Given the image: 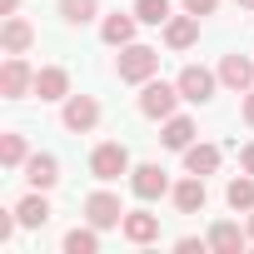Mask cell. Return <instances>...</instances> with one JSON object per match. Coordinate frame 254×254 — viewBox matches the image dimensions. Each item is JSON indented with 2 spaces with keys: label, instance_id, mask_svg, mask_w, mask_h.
I'll return each instance as SVG.
<instances>
[{
  "label": "cell",
  "instance_id": "1",
  "mask_svg": "<svg viewBox=\"0 0 254 254\" xmlns=\"http://www.w3.org/2000/svg\"><path fill=\"white\" fill-rule=\"evenodd\" d=\"M120 80H130V85H145V80H155V70H160V50H150V45H120Z\"/></svg>",
  "mask_w": 254,
  "mask_h": 254
},
{
  "label": "cell",
  "instance_id": "2",
  "mask_svg": "<svg viewBox=\"0 0 254 254\" xmlns=\"http://www.w3.org/2000/svg\"><path fill=\"white\" fill-rule=\"evenodd\" d=\"M135 165H130V150H125L120 140H105V145H95V155H90V175L95 180H120V175H130Z\"/></svg>",
  "mask_w": 254,
  "mask_h": 254
},
{
  "label": "cell",
  "instance_id": "3",
  "mask_svg": "<svg viewBox=\"0 0 254 254\" xmlns=\"http://www.w3.org/2000/svg\"><path fill=\"white\" fill-rule=\"evenodd\" d=\"M180 100H185V95H180V85H165V80H145V95H140V115H150V120H170Z\"/></svg>",
  "mask_w": 254,
  "mask_h": 254
},
{
  "label": "cell",
  "instance_id": "4",
  "mask_svg": "<svg viewBox=\"0 0 254 254\" xmlns=\"http://www.w3.org/2000/svg\"><path fill=\"white\" fill-rule=\"evenodd\" d=\"M85 219H90L95 229H115V224H125V204H120V194L95 190V194L85 199Z\"/></svg>",
  "mask_w": 254,
  "mask_h": 254
},
{
  "label": "cell",
  "instance_id": "5",
  "mask_svg": "<svg viewBox=\"0 0 254 254\" xmlns=\"http://www.w3.org/2000/svg\"><path fill=\"white\" fill-rule=\"evenodd\" d=\"M30 90H35V70L20 55H10L5 65H0V95H5V100H25Z\"/></svg>",
  "mask_w": 254,
  "mask_h": 254
},
{
  "label": "cell",
  "instance_id": "6",
  "mask_svg": "<svg viewBox=\"0 0 254 254\" xmlns=\"http://www.w3.org/2000/svg\"><path fill=\"white\" fill-rule=\"evenodd\" d=\"M60 120H65V130H75V135L95 130V125H100V105H95V95H70Z\"/></svg>",
  "mask_w": 254,
  "mask_h": 254
},
{
  "label": "cell",
  "instance_id": "7",
  "mask_svg": "<svg viewBox=\"0 0 254 254\" xmlns=\"http://www.w3.org/2000/svg\"><path fill=\"white\" fill-rule=\"evenodd\" d=\"M175 85H180V95H185L190 105H204V100H214V75H209L204 65H185Z\"/></svg>",
  "mask_w": 254,
  "mask_h": 254
},
{
  "label": "cell",
  "instance_id": "8",
  "mask_svg": "<svg viewBox=\"0 0 254 254\" xmlns=\"http://www.w3.org/2000/svg\"><path fill=\"white\" fill-rule=\"evenodd\" d=\"M130 190H135L140 199H160V194H170V175H165L160 165H135V170H130Z\"/></svg>",
  "mask_w": 254,
  "mask_h": 254
},
{
  "label": "cell",
  "instance_id": "9",
  "mask_svg": "<svg viewBox=\"0 0 254 254\" xmlns=\"http://www.w3.org/2000/svg\"><path fill=\"white\" fill-rule=\"evenodd\" d=\"M194 40H199V15L185 10V15H170V20H165V45H170V50H190Z\"/></svg>",
  "mask_w": 254,
  "mask_h": 254
},
{
  "label": "cell",
  "instance_id": "10",
  "mask_svg": "<svg viewBox=\"0 0 254 254\" xmlns=\"http://www.w3.org/2000/svg\"><path fill=\"white\" fill-rule=\"evenodd\" d=\"M170 194H175V209H180V214H199V209H204V199H209V190H204V175H190V180H180Z\"/></svg>",
  "mask_w": 254,
  "mask_h": 254
},
{
  "label": "cell",
  "instance_id": "11",
  "mask_svg": "<svg viewBox=\"0 0 254 254\" xmlns=\"http://www.w3.org/2000/svg\"><path fill=\"white\" fill-rule=\"evenodd\" d=\"M125 239L130 244H150L155 234H160V214H150V209H125Z\"/></svg>",
  "mask_w": 254,
  "mask_h": 254
},
{
  "label": "cell",
  "instance_id": "12",
  "mask_svg": "<svg viewBox=\"0 0 254 254\" xmlns=\"http://www.w3.org/2000/svg\"><path fill=\"white\" fill-rule=\"evenodd\" d=\"M0 45H5V55H25V50L35 45V30H30V20H20V15H5V25H0Z\"/></svg>",
  "mask_w": 254,
  "mask_h": 254
},
{
  "label": "cell",
  "instance_id": "13",
  "mask_svg": "<svg viewBox=\"0 0 254 254\" xmlns=\"http://www.w3.org/2000/svg\"><path fill=\"white\" fill-rule=\"evenodd\" d=\"M219 80L244 95V90L254 85V60H249V55H224V60H219Z\"/></svg>",
  "mask_w": 254,
  "mask_h": 254
},
{
  "label": "cell",
  "instance_id": "14",
  "mask_svg": "<svg viewBox=\"0 0 254 254\" xmlns=\"http://www.w3.org/2000/svg\"><path fill=\"white\" fill-rule=\"evenodd\" d=\"M35 95H40V100H70V75H65L60 65L35 70Z\"/></svg>",
  "mask_w": 254,
  "mask_h": 254
},
{
  "label": "cell",
  "instance_id": "15",
  "mask_svg": "<svg viewBox=\"0 0 254 254\" xmlns=\"http://www.w3.org/2000/svg\"><path fill=\"white\" fill-rule=\"evenodd\" d=\"M244 239H249V229H239V224L219 219V224L209 229V239H204V244H209L214 254H239V249H244Z\"/></svg>",
  "mask_w": 254,
  "mask_h": 254
},
{
  "label": "cell",
  "instance_id": "16",
  "mask_svg": "<svg viewBox=\"0 0 254 254\" xmlns=\"http://www.w3.org/2000/svg\"><path fill=\"white\" fill-rule=\"evenodd\" d=\"M135 20H140V15H120V10L105 15V20H100V40H105V45H135Z\"/></svg>",
  "mask_w": 254,
  "mask_h": 254
},
{
  "label": "cell",
  "instance_id": "17",
  "mask_svg": "<svg viewBox=\"0 0 254 254\" xmlns=\"http://www.w3.org/2000/svg\"><path fill=\"white\" fill-rule=\"evenodd\" d=\"M25 180H30V190H50L60 180V160L55 155H30L25 160Z\"/></svg>",
  "mask_w": 254,
  "mask_h": 254
},
{
  "label": "cell",
  "instance_id": "18",
  "mask_svg": "<svg viewBox=\"0 0 254 254\" xmlns=\"http://www.w3.org/2000/svg\"><path fill=\"white\" fill-rule=\"evenodd\" d=\"M160 140H165V150H180V155H185V150L194 145V120H190V115H170Z\"/></svg>",
  "mask_w": 254,
  "mask_h": 254
},
{
  "label": "cell",
  "instance_id": "19",
  "mask_svg": "<svg viewBox=\"0 0 254 254\" xmlns=\"http://www.w3.org/2000/svg\"><path fill=\"white\" fill-rule=\"evenodd\" d=\"M185 170L190 175H214L219 170V145H190L185 150Z\"/></svg>",
  "mask_w": 254,
  "mask_h": 254
},
{
  "label": "cell",
  "instance_id": "20",
  "mask_svg": "<svg viewBox=\"0 0 254 254\" xmlns=\"http://www.w3.org/2000/svg\"><path fill=\"white\" fill-rule=\"evenodd\" d=\"M15 214H20V224H25V229H40V224L50 219V204H45V194L35 190V194H25V199L15 204Z\"/></svg>",
  "mask_w": 254,
  "mask_h": 254
},
{
  "label": "cell",
  "instance_id": "21",
  "mask_svg": "<svg viewBox=\"0 0 254 254\" xmlns=\"http://www.w3.org/2000/svg\"><path fill=\"white\" fill-rule=\"evenodd\" d=\"M224 199H229V209L239 214V209H254V175L244 170L239 180H229V190H224Z\"/></svg>",
  "mask_w": 254,
  "mask_h": 254
},
{
  "label": "cell",
  "instance_id": "22",
  "mask_svg": "<svg viewBox=\"0 0 254 254\" xmlns=\"http://www.w3.org/2000/svg\"><path fill=\"white\" fill-rule=\"evenodd\" d=\"M25 160H30L25 155V135H15V130L0 135V165H5V170H25Z\"/></svg>",
  "mask_w": 254,
  "mask_h": 254
},
{
  "label": "cell",
  "instance_id": "23",
  "mask_svg": "<svg viewBox=\"0 0 254 254\" xmlns=\"http://www.w3.org/2000/svg\"><path fill=\"white\" fill-rule=\"evenodd\" d=\"M100 10V0H60V20L65 25H90Z\"/></svg>",
  "mask_w": 254,
  "mask_h": 254
},
{
  "label": "cell",
  "instance_id": "24",
  "mask_svg": "<svg viewBox=\"0 0 254 254\" xmlns=\"http://www.w3.org/2000/svg\"><path fill=\"white\" fill-rule=\"evenodd\" d=\"M95 249H100V229H95V224L65 234V254H95Z\"/></svg>",
  "mask_w": 254,
  "mask_h": 254
},
{
  "label": "cell",
  "instance_id": "25",
  "mask_svg": "<svg viewBox=\"0 0 254 254\" xmlns=\"http://www.w3.org/2000/svg\"><path fill=\"white\" fill-rule=\"evenodd\" d=\"M135 15L145 25H165L170 20V0H135Z\"/></svg>",
  "mask_w": 254,
  "mask_h": 254
},
{
  "label": "cell",
  "instance_id": "26",
  "mask_svg": "<svg viewBox=\"0 0 254 254\" xmlns=\"http://www.w3.org/2000/svg\"><path fill=\"white\" fill-rule=\"evenodd\" d=\"M15 224H20V214H15V209H5V214H0V244H5V239H15Z\"/></svg>",
  "mask_w": 254,
  "mask_h": 254
},
{
  "label": "cell",
  "instance_id": "27",
  "mask_svg": "<svg viewBox=\"0 0 254 254\" xmlns=\"http://www.w3.org/2000/svg\"><path fill=\"white\" fill-rule=\"evenodd\" d=\"M214 5H219V0H185V10H190V15H199V20H204V15H214Z\"/></svg>",
  "mask_w": 254,
  "mask_h": 254
},
{
  "label": "cell",
  "instance_id": "28",
  "mask_svg": "<svg viewBox=\"0 0 254 254\" xmlns=\"http://www.w3.org/2000/svg\"><path fill=\"white\" fill-rule=\"evenodd\" d=\"M239 165H244V170L254 175V145H244V150H239Z\"/></svg>",
  "mask_w": 254,
  "mask_h": 254
},
{
  "label": "cell",
  "instance_id": "29",
  "mask_svg": "<svg viewBox=\"0 0 254 254\" xmlns=\"http://www.w3.org/2000/svg\"><path fill=\"white\" fill-rule=\"evenodd\" d=\"M244 120L254 125V90H244Z\"/></svg>",
  "mask_w": 254,
  "mask_h": 254
},
{
  "label": "cell",
  "instance_id": "30",
  "mask_svg": "<svg viewBox=\"0 0 254 254\" xmlns=\"http://www.w3.org/2000/svg\"><path fill=\"white\" fill-rule=\"evenodd\" d=\"M20 10V0H0V15H15Z\"/></svg>",
  "mask_w": 254,
  "mask_h": 254
},
{
  "label": "cell",
  "instance_id": "31",
  "mask_svg": "<svg viewBox=\"0 0 254 254\" xmlns=\"http://www.w3.org/2000/svg\"><path fill=\"white\" fill-rule=\"evenodd\" d=\"M234 5H239V10H254V0H234Z\"/></svg>",
  "mask_w": 254,
  "mask_h": 254
},
{
  "label": "cell",
  "instance_id": "32",
  "mask_svg": "<svg viewBox=\"0 0 254 254\" xmlns=\"http://www.w3.org/2000/svg\"><path fill=\"white\" fill-rule=\"evenodd\" d=\"M249 239H254V209H249Z\"/></svg>",
  "mask_w": 254,
  "mask_h": 254
}]
</instances>
